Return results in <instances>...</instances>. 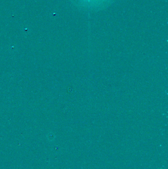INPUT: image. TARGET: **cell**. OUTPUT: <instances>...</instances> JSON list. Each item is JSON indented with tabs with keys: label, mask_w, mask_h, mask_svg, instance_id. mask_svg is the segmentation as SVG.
<instances>
[{
	"label": "cell",
	"mask_w": 168,
	"mask_h": 169,
	"mask_svg": "<svg viewBox=\"0 0 168 169\" xmlns=\"http://www.w3.org/2000/svg\"><path fill=\"white\" fill-rule=\"evenodd\" d=\"M90 1H91V0H88V2H90Z\"/></svg>",
	"instance_id": "obj_1"
}]
</instances>
